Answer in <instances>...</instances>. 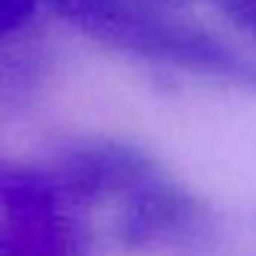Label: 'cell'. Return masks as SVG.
Wrapping results in <instances>:
<instances>
[{
  "label": "cell",
  "instance_id": "obj_6",
  "mask_svg": "<svg viewBox=\"0 0 256 256\" xmlns=\"http://www.w3.org/2000/svg\"><path fill=\"white\" fill-rule=\"evenodd\" d=\"M211 6L244 36L256 42V0H211Z\"/></svg>",
  "mask_w": 256,
  "mask_h": 256
},
{
  "label": "cell",
  "instance_id": "obj_2",
  "mask_svg": "<svg viewBox=\"0 0 256 256\" xmlns=\"http://www.w3.org/2000/svg\"><path fill=\"white\" fill-rule=\"evenodd\" d=\"M78 208L64 199L48 169L0 163V256H88Z\"/></svg>",
  "mask_w": 256,
  "mask_h": 256
},
{
  "label": "cell",
  "instance_id": "obj_7",
  "mask_svg": "<svg viewBox=\"0 0 256 256\" xmlns=\"http://www.w3.org/2000/svg\"><path fill=\"white\" fill-rule=\"evenodd\" d=\"M148 4H154V6H166V10H184L190 0H148Z\"/></svg>",
  "mask_w": 256,
  "mask_h": 256
},
{
  "label": "cell",
  "instance_id": "obj_1",
  "mask_svg": "<svg viewBox=\"0 0 256 256\" xmlns=\"http://www.w3.org/2000/svg\"><path fill=\"white\" fill-rule=\"evenodd\" d=\"M88 40L154 64L256 90V58L214 30L148 0H42Z\"/></svg>",
  "mask_w": 256,
  "mask_h": 256
},
{
  "label": "cell",
  "instance_id": "obj_5",
  "mask_svg": "<svg viewBox=\"0 0 256 256\" xmlns=\"http://www.w3.org/2000/svg\"><path fill=\"white\" fill-rule=\"evenodd\" d=\"M42 0H0V40L16 36L40 16Z\"/></svg>",
  "mask_w": 256,
  "mask_h": 256
},
{
  "label": "cell",
  "instance_id": "obj_4",
  "mask_svg": "<svg viewBox=\"0 0 256 256\" xmlns=\"http://www.w3.org/2000/svg\"><path fill=\"white\" fill-rule=\"evenodd\" d=\"M211 223L208 205L166 172L120 202L118 241L133 253L172 250L196 241Z\"/></svg>",
  "mask_w": 256,
  "mask_h": 256
},
{
  "label": "cell",
  "instance_id": "obj_3",
  "mask_svg": "<svg viewBox=\"0 0 256 256\" xmlns=\"http://www.w3.org/2000/svg\"><path fill=\"white\" fill-rule=\"evenodd\" d=\"M46 169L64 199L76 208H94L112 199L124 202L163 172L145 148L112 136L76 139L64 145Z\"/></svg>",
  "mask_w": 256,
  "mask_h": 256
}]
</instances>
